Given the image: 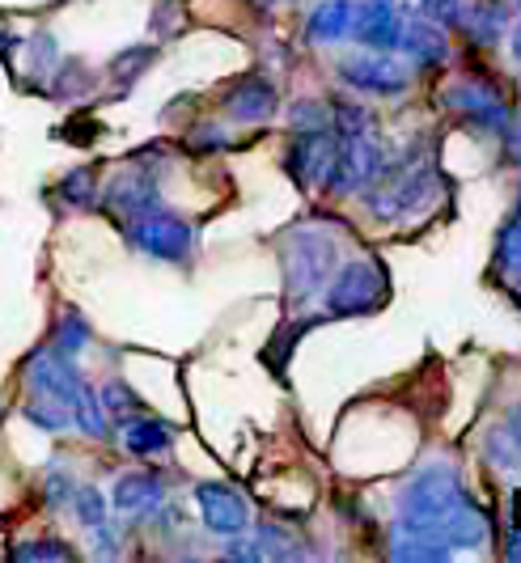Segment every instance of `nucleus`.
<instances>
[{"label": "nucleus", "mask_w": 521, "mask_h": 563, "mask_svg": "<svg viewBox=\"0 0 521 563\" xmlns=\"http://www.w3.org/2000/svg\"><path fill=\"white\" fill-rule=\"evenodd\" d=\"M340 263V242L322 229H292L285 238V288L289 301H310L331 280Z\"/></svg>", "instance_id": "1"}, {"label": "nucleus", "mask_w": 521, "mask_h": 563, "mask_svg": "<svg viewBox=\"0 0 521 563\" xmlns=\"http://www.w3.org/2000/svg\"><path fill=\"white\" fill-rule=\"evenodd\" d=\"M390 292L386 267L374 258H352L340 272H331L326 280V313L331 318H356V313H374Z\"/></svg>", "instance_id": "2"}, {"label": "nucleus", "mask_w": 521, "mask_h": 563, "mask_svg": "<svg viewBox=\"0 0 521 563\" xmlns=\"http://www.w3.org/2000/svg\"><path fill=\"white\" fill-rule=\"evenodd\" d=\"M463 500L466 496H463L458 471H454V466H429V471H420V475L403 487L399 512H403L407 521H420V526H441Z\"/></svg>", "instance_id": "3"}, {"label": "nucleus", "mask_w": 521, "mask_h": 563, "mask_svg": "<svg viewBox=\"0 0 521 563\" xmlns=\"http://www.w3.org/2000/svg\"><path fill=\"white\" fill-rule=\"evenodd\" d=\"M128 238L136 251L153 254V258H166V263H182L191 254V225L182 217H174L166 208H145L136 217H128Z\"/></svg>", "instance_id": "4"}, {"label": "nucleus", "mask_w": 521, "mask_h": 563, "mask_svg": "<svg viewBox=\"0 0 521 563\" xmlns=\"http://www.w3.org/2000/svg\"><path fill=\"white\" fill-rule=\"evenodd\" d=\"M340 81L361 89V93H403L411 73L395 56L386 52H361V56H347L340 59Z\"/></svg>", "instance_id": "5"}, {"label": "nucleus", "mask_w": 521, "mask_h": 563, "mask_svg": "<svg viewBox=\"0 0 521 563\" xmlns=\"http://www.w3.org/2000/svg\"><path fill=\"white\" fill-rule=\"evenodd\" d=\"M196 505H200L203 526L221 538H237L246 534L251 526V512H246V500L233 492L230 483H200L196 487Z\"/></svg>", "instance_id": "6"}, {"label": "nucleus", "mask_w": 521, "mask_h": 563, "mask_svg": "<svg viewBox=\"0 0 521 563\" xmlns=\"http://www.w3.org/2000/svg\"><path fill=\"white\" fill-rule=\"evenodd\" d=\"M102 199H107V208L119 212V217H136V212H145V208L157 203V183L145 174V166H128L107 183Z\"/></svg>", "instance_id": "7"}, {"label": "nucleus", "mask_w": 521, "mask_h": 563, "mask_svg": "<svg viewBox=\"0 0 521 563\" xmlns=\"http://www.w3.org/2000/svg\"><path fill=\"white\" fill-rule=\"evenodd\" d=\"M399 30H403V18H399L386 0H374V4L352 9V34H356L365 47H374V52L399 47Z\"/></svg>", "instance_id": "8"}, {"label": "nucleus", "mask_w": 521, "mask_h": 563, "mask_svg": "<svg viewBox=\"0 0 521 563\" xmlns=\"http://www.w3.org/2000/svg\"><path fill=\"white\" fill-rule=\"evenodd\" d=\"M276 85L263 81V77H246V81H237L225 93V107H230L233 119H242V123H263V119H271L276 114Z\"/></svg>", "instance_id": "9"}, {"label": "nucleus", "mask_w": 521, "mask_h": 563, "mask_svg": "<svg viewBox=\"0 0 521 563\" xmlns=\"http://www.w3.org/2000/svg\"><path fill=\"white\" fill-rule=\"evenodd\" d=\"M436 534L445 547H463V551H475V547H484L488 538H492V521L479 512L475 505H458L441 526H436Z\"/></svg>", "instance_id": "10"}, {"label": "nucleus", "mask_w": 521, "mask_h": 563, "mask_svg": "<svg viewBox=\"0 0 521 563\" xmlns=\"http://www.w3.org/2000/svg\"><path fill=\"white\" fill-rule=\"evenodd\" d=\"M445 107H450V111H463L466 119H475V123H484V128H500L505 114H509V107L496 98L492 89H484V85H454V89L445 93Z\"/></svg>", "instance_id": "11"}, {"label": "nucleus", "mask_w": 521, "mask_h": 563, "mask_svg": "<svg viewBox=\"0 0 521 563\" xmlns=\"http://www.w3.org/2000/svg\"><path fill=\"white\" fill-rule=\"evenodd\" d=\"M111 505L128 517H141V512H153L162 505V483L153 479L148 471H136V475H123L111 492Z\"/></svg>", "instance_id": "12"}, {"label": "nucleus", "mask_w": 521, "mask_h": 563, "mask_svg": "<svg viewBox=\"0 0 521 563\" xmlns=\"http://www.w3.org/2000/svg\"><path fill=\"white\" fill-rule=\"evenodd\" d=\"M399 47H403L407 56L420 59V64H445L450 59V43H445L441 26H433V22H403Z\"/></svg>", "instance_id": "13"}, {"label": "nucleus", "mask_w": 521, "mask_h": 563, "mask_svg": "<svg viewBox=\"0 0 521 563\" xmlns=\"http://www.w3.org/2000/svg\"><path fill=\"white\" fill-rule=\"evenodd\" d=\"M484 457L505 471H521V411H513L505 423L488 428L484 437Z\"/></svg>", "instance_id": "14"}, {"label": "nucleus", "mask_w": 521, "mask_h": 563, "mask_svg": "<svg viewBox=\"0 0 521 563\" xmlns=\"http://www.w3.org/2000/svg\"><path fill=\"white\" fill-rule=\"evenodd\" d=\"M352 0H326L319 4L314 13H310V26L306 34L314 38V43H335V38H347L352 34Z\"/></svg>", "instance_id": "15"}, {"label": "nucleus", "mask_w": 521, "mask_h": 563, "mask_svg": "<svg viewBox=\"0 0 521 563\" xmlns=\"http://www.w3.org/2000/svg\"><path fill=\"white\" fill-rule=\"evenodd\" d=\"M174 432L162 420H123V450L136 457H153V453L170 450Z\"/></svg>", "instance_id": "16"}, {"label": "nucleus", "mask_w": 521, "mask_h": 563, "mask_svg": "<svg viewBox=\"0 0 521 563\" xmlns=\"http://www.w3.org/2000/svg\"><path fill=\"white\" fill-rule=\"evenodd\" d=\"M26 420L38 423L43 432H64V428L73 423V411H68L59 398L34 390V395H30V402H26Z\"/></svg>", "instance_id": "17"}, {"label": "nucleus", "mask_w": 521, "mask_h": 563, "mask_svg": "<svg viewBox=\"0 0 521 563\" xmlns=\"http://www.w3.org/2000/svg\"><path fill=\"white\" fill-rule=\"evenodd\" d=\"M326 123H331V107H322V102H297L292 107V128L297 132H326Z\"/></svg>", "instance_id": "18"}, {"label": "nucleus", "mask_w": 521, "mask_h": 563, "mask_svg": "<svg viewBox=\"0 0 521 563\" xmlns=\"http://www.w3.org/2000/svg\"><path fill=\"white\" fill-rule=\"evenodd\" d=\"M86 343H89V327L77 318V313H68V318L59 322V331H56V347L73 356V352H77V347H86Z\"/></svg>", "instance_id": "19"}, {"label": "nucleus", "mask_w": 521, "mask_h": 563, "mask_svg": "<svg viewBox=\"0 0 521 563\" xmlns=\"http://www.w3.org/2000/svg\"><path fill=\"white\" fill-rule=\"evenodd\" d=\"M77 517L86 521L89 530L107 521V500H102V492H98V487H81V492H77Z\"/></svg>", "instance_id": "20"}, {"label": "nucleus", "mask_w": 521, "mask_h": 563, "mask_svg": "<svg viewBox=\"0 0 521 563\" xmlns=\"http://www.w3.org/2000/svg\"><path fill=\"white\" fill-rule=\"evenodd\" d=\"M13 560H73V551L56 542V538H38V542H26L13 551Z\"/></svg>", "instance_id": "21"}, {"label": "nucleus", "mask_w": 521, "mask_h": 563, "mask_svg": "<svg viewBox=\"0 0 521 563\" xmlns=\"http://www.w3.org/2000/svg\"><path fill=\"white\" fill-rule=\"evenodd\" d=\"M59 191H64L68 203H93V191H98V187H93V169H73Z\"/></svg>", "instance_id": "22"}, {"label": "nucleus", "mask_w": 521, "mask_h": 563, "mask_svg": "<svg viewBox=\"0 0 521 563\" xmlns=\"http://www.w3.org/2000/svg\"><path fill=\"white\" fill-rule=\"evenodd\" d=\"M148 64H153V47H132V52H123V56L111 64V73H115L119 81H132L136 73H145Z\"/></svg>", "instance_id": "23"}, {"label": "nucleus", "mask_w": 521, "mask_h": 563, "mask_svg": "<svg viewBox=\"0 0 521 563\" xmlns=\"http://www.w3.org/2000/svg\"><path fill=\"white\" fill-rule=\"evenodd\" d=\"M314 327V318H306V322H292V331L289 335H280L271 347H267V365H276V368H285V361H289V352H292V343H297V335H306Z\"/></svg>", "instance_id": "24"}, {"label": "nucleus", "mask_w": 521, "mask_h": 563, "mask_svg": "<svg viewBox=\"0 0 521 563\" xmlns=\"http://www.w3.org/2000/svg\"><path fill=\"white\" fill-rule=\"evenodd\" d=\"M500 267L513 272V276H521V225L518 221H513L509 233L500 238Z\"/></svg>", "instance_id": "25"}, {"label": "nucleus", "mask_w": 521, "mask_h": 563, "mask_svg": "<svg viewBox=\"0 0 521 563\" xmlns=\"http://www.w3.org/2000/svg\"><path fill=\"white\" fill-rule=\"evenodd\" d=\"M98 398H102V407H107V411H136V407H141V402L132 398V390H128L123 382H111V386H107V390H102Z\"/></svg>", "instance_id": "26"}, {"label": "nucleus", "mask_w": 521, "mask_h": 563, "mask_svg": "<svg viewBox=\"0 0 521 563\" xmlns=\"http://www.w3.org/2000/svg\"><path fill=\"white\" fill-rule=\"evenodd\" d=\"M470 22H475V26H470V38H475V43H488V38H496V34H500V18H496L492 9H488V13L479 9Z\"/></svg>", "instance_id": "27"}, {"label": "nucleus", "mask_w": 521, "mask_h": 563, "mask_svg": "<svg viewBox=\"0 0 521 563\" xmlns=\"http://www.w3.org/2000/svg\"><path fill=\"white\" fill-rule=\"evenodd\" d=\"M424 9L433 13L436 22H445V26L458 22V0H424Z\"/></svg>", "instance_id": "28"}, {"label": "nucleus", "mask_w": 521, "mask_h": 563, "mask_svg": "<svg viewBox=\"0 0 521 563\" xmlns=\"http://www.w3.org/2000/svg\"><path fill=\"white\" fill-rule=\"evenodd\" d=\"M47 492H52V496H47L52 505H64V500H68V492H73V483L64 479V475H56V479L47 483Z\"/></svg>", "instance_id": "29"}, {"label": "nucleus", "mask_w": 521, "mask_h": 563, "mask_svg": "<svg viewBox=\"0 0 521 563\" xmlns=\"http://www.w3.org/2000/svg\"><path fill=\"white\" fill-rule=\"evenodd\" d=\"M505 560H513V563H521V526L509 534V547H505Z\"/></svg>", "instance_id": "30"}, {"label": "nucleus", "mask_w": 521, "mask_h": 563, "mask_svg": "<svg viewBox=\"0 0 521 563\" xmlns=\"http://www.w3.org/2000/svg\"><path fill=\"white\" fill-rule=\"evenodd\" d=\"M513 52H518V59H521V26L513 30Z\"/></svg>", "instance_id": "31"}, {"label": "nucleus", "mask_w": 521, "mask_h": 563, "mask_svg": "<svg viewBox=\"0 0 521 563\" xmlns=\"http://www.w3.org/2000/svg\"><path fill=\"white\" fill-rule=\"evenodd\" d=\"M518 225H521V208H518Z\"/></svg>", "instance_id": "32"}, {"label": "nucleus", "mask_w": 521, "mask_h": 563, "mask_svg": "<svg viewBox=\"0 0 521 563\" xmlns=\"http://www.w3.org/2000/svg\"><path fill=\"white\" fill-rule=\"evenodd\" d=\"M518 4H521V0H518Z\"/></svg>", "instance_id": "33"}]
</instances>
